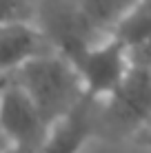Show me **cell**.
Instances as JSON below:
<instances>
[{"mask_svg": "<svg viewBox=\"0 0 151 153\" xmlns=\"http://www.w3.org/2000/svg\"><path fill=\"white\" fill-rule=\"evenodd\" d=\"M7 78L27 91L47 124L58 120L85 96L76 65L56 51H45L29 58Z\"/></svg>", "mask_w": 151, "mask_h": 153, "instance_id": "cell-1", "label": "cell"}, {"mask_svg": "<svg viewBox=\"0 0 151 153\" xmlns=\"http://www.w3.org/2000/svg\"><path fill=\"white\" fill-rule=\"evenodd\" d=\"M151 118V69L131 65L116 89L96 102V131L133 135Z\"/></svg>", "mask_w": 151, "mask_h": 153, "instance_id": "cell-2", "label": "cell"}, {"mask_svg": "<svg viewBox=\"0 0 151 153\" xmlns=\"http://www.w3.org/2000/svg\"><path fill=\"white\" fill-rule=\"evenodd\" d=\"M36 20L49 49L74 65L93 42L105 38L89 25L78 0H36Z\"/></svg>", "mask_w": 151, "mask_h": 153, "instance_id": "cell-3", "label": "cell"}, {"mask_svg": "<svg viewBox=\"0 0 151 153\" xmlns=\"http://www.w3.org/2000/svg\"><path fill=\"white\" fill-rule=\"evenodd\" d=\"M47 129L49 124L27 91L11 78H4L0 84V133L7 144L25 153H36L45 140Z\"/></svg>", "mask_w": 151, "mask_h": 153, "instance_id": "cell-4", "label": "cell"}, {"mask_svg": "<svg viewBox=\"0 0 151 153\" xmlns=\"http://www.w3.org/2000/svg\"><path fill=\"white\" fill-rule=\"evenodd\" d=\"M129 67H131V62H129L127 47L111 33L93 42L76 62V69L82 80V89L87 96L96 100L111 93L120 84Z\"/></svg>", "mask_w": 151, "mask_h": 153, "instance_id": "cell-5", "label": "cell"}, {"mask_svg": "<svg viewBox=\"0 0 151 153\" xmlns=\"http://www.w3.org/2000/svg\"><path fill=\"white\" fill-rule=\"evenodd\" d=\"M96 98L82 96L67 113L49 124L36 153H80L96 131Z\"/></svg>", "mask_w": 151, "mask_h": 153, "instance_id": "cell-6", "label": "cell"}, {"mask_svg": "<svg viewBox=\"0 0 151 153\" xmlns=\"http://www.w3.org/2000/svg\"><path fill=\"white\" fill-rule=\"evenodd\" d=\"M45 51H51L49 45L29 20L0 25V76H9L29 58Z\"/></svg>", "mask_w": 151, "mask_h": 153, "instance_id": "cell-7", "label": "cell"}, {"mask_svg": "<svg viewBox=\"0 0 151 153\" xmlns=\"http://www.w3.org/2000/svg\"><path fill=\"white\" fill-rule=\"evenodd\" d=\"M138 0H78L85 18L100 36H109Z\"/></svg>", "mask_w": 151, "mask_h": 153, "instance_id": "cell-8", "label": "cell"}, {"mask_svg": "<svg viewBox=\"0 0 151 153\" xmlns=\"http://www.w3.org/2000/svg\"><path fill=\"white\" fill-rule=\"evenodd\" d=\"M111 36H116L127 49L151 36V0H138L131 11L113 27Z\"/></svg>", "mask_w": 151, "mask_h": 153, "instance_id": "cell-9", "label": "cell"}, {"mask_svg": "<svg viewBox=\"0 0 151 153\" xmlns=\"http://www.w3.org/2000/svg\"><path fill=\"white\" fill-rule=\"evenodd\" d=\"M33 0H0V25L22 22L29 18Z\"/></svg>", "mask_w": 151, "mask_h": 153, "instance_id": "cell-10", "label": "cell"}, {"mask_svg": "<svg viewBox=\"0 0 151 153\" xmlns=\"http://www.w3.org/2000/svg\"><path fill=\"white\" fill-rule=\"evenodd\" d=\"M129 62L138 67H144V69H151V36H147L144 40H140L138 45L129 47Z\"/></svg>", "mask_w": 151, "mask_h": 153, "instance_id": "cell-11", "label": "cell"}, {"mask_svg": "<svg viewBox=\"0 0 151 153\" xmlns=\"http://www.w3.org/2000/svg\"><path fill=\"white\" fill-rule=\"evenodd\" d=\"M133 138H136L140 144H144V146H149L151 149V118H149V122L142 126V129H138L136 133H133Z\"/></svg>", "mask_w": 151, "mask_h": 153, "instance_id": "cell-12", "label": "cell"}, {"mask_svg": "<svg viewBox=\"0 0 151 153\" xmlns=\"http://www.w3.org/2000/svg\"><path fill=\"white\" fill-rule=\"evenodd\" d=\"M2 153H25V151H20V149H16V146H4V149H2Z\"/></svg>", "mask_w": 151, "mask_h": 153, "instance_id": "cell-13", "label": "cell"}, {"mask_svg": "<svg viewBox=\"0 0 151 153\" xmlns=\"http://www.w3.org/2000/svg\"><path fill=\"white\" fill-rule=\"evenodd\" d=\"M4 78H7V76H0V84H2V82H4Z\"/></svg>", "mask_w": 151, "mask_h": 153, "instance_id": "cell-14", "label": "cell"}]
</instances>
